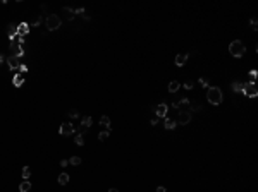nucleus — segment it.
<instances>
[{
	"mask_svg": "<svg viewBox=\"0 0 258 192\" xmlns=\"http://www.w3.org/2000/svg\"><path fill=\"white\" fill-rule=\"evenodd\" d=\"M74 132H76V127L72 125V124H67V122H64L60 125V129H59V134L64 135V137H69V135H72Z\"/></svg>",
	"mask_w": 258,
	"mask_h": 192,
	"instance_id": "nucleus-6",
	"label": "nucleus"
},
{
	"mask_svg": "<svg viewBox=\"0 0 258 192\" xmlns=\"http://www.w3.org/2000/svg\"><path fill=\"white\" fill-rule=\"evenodd\" d=\"M100 125H103L107 131H110V118L107 117V115H103V117L100 118Z\"/></svg>",
	"mask_w": 258,
	"mask_h": 192,
	"instance_id": "nucleus-17",
	"label": "nucleus"
},
{
	"mask_svg": "<svg viewBox=\"0 0 258 192\" xmlns=\"http://www.w3.org/2000/svg\"><path fill=\"white\" fill-rule=\"evenodd\" d=\"M19 70H21V74H26V72H28V65H24V64H19Z\"/></svg>",
	"mask_w": 258,
	"mask_h": 192,
	"instance_id": "nucleus-31",
	"label": "nucleus"
},
{
	"mask_svg": "<svg viewBox=\"0 0 258 192\" xmlns=\"http://www.w3.org/2000/svg\"><path fill=\"white\" fill-rule=\"evenodd\" d=\"M29 33V24H26V22H22V24H19L17 26V35L19 36H24Z\"/></svg>",
	"mask_w": 258,
	"mask_h": 192,
	"instance_id": "nucleus-12",
	"label": "nucleus"
},
{
	"mask_svg": "<svg viewBox=\"0 0 258 192\" xmlns=\"http://www.w3.org/2000/svg\"><path fill=\"white\" fill-rule=\"evenodd\" d=\"M78 131H79V134H81V135H84V134H88V131H90V129L81 125V127H78Z\"/></svg>",
	"mask_w": 258,
	"mask_h": 192,
	"instance_id": "nucleus-30",
	"label": "nucleus"
},
{
	"mask_svg": "<svg viewBox=\"0 0 258 192\" xmlns=\"http://www.w3.org/2000/svg\"><path fill=\"white\" fill-rule=\"evenodd\" d=\"M229 53H231L234 58H241V57L246 53L245 43H243V41H239V39H234V41H231V45H229Z\"/></svg>",
	"mask_w": 258,
	"mask_h": 192,
	"instance_id": "nucleus-2",
	"label": "nucleus"
},
{
	"mask_svg": "<svg viewBox=\"0 0 258 192\" xmlns=\"http://www.w3.org/2000/svg\"><path fill=\"white\" fill-rule=\"evenodd\" d=\"M157 192H167V189H165V187H162V185H160V187H157Z\"/></svg>",
	"mask_w": 258,
	"mask_h": 192,
	"instance_id": "nucleus-37",
	"label": "nucleus"
},
{
	"mask_svg": "<svg viewBox=\"0 0 258 192\" xmlns=\"http://www.w3.org/2000/svg\"><path fill=\"white\" fill-rule=\"evenodd\" d=\"M206 100H208V103H212V105H220V103L224 101L222 89L217 87V86L208 87V91H206Z\"/></svg>",
	"mask_w": 258,
	"mask_h": 192,
	"instance_id": "nucleus-1",
	"label": "nucleus"
},
{
	"mask_svg": "<svg viewBox=\"0 0 258 192\" xmlns=\"http://www.w3.org/2000/svg\"><path fill=\"white\" fill-rule=\"evenodd\" d=\"M69 175L67 173H60L59 175V183H60V185H67V183H69Z\"/></svg>",
	"mask_w": 258,
	"mask_h": 192,
	"instance_id": "nucleus-16",
	"label": "nucleus"
},
{
	"mask_svg": "<svg viewBox=\"0 0 258 192\" xmlns=\"http://www.w3.org/2000/svg\"><path fill=\"white\" fill-rule=\"evenodd\" d=\"M256 76H258L256 70H251V72H249V77H251V81H249V83H256Z\"/></svg>",
	"mask_w": 258,
	"mask_h": 192,
	"instance_id": "nucleus-29",
	"label": "nucleus"
},
{
	"mask_svg": "<svg viewBox=\"0 0 258 192\" xmlns=\"http://www.w3.org/2000/svg\"><path fill=\"white\" fill-rule=\"evenodd\" d=\"M4 62H5V57H4V55H2V53H0V65H2V64H4Z\"/></svg>",
	"mask_w": 258,
	"mask_h": 192,
	"instance_id": "nucleus-38",
	"label": "nucleus"
},
{
	"mask_svg": "<svg viewBox=\"0 0 258 192\" xmlns=\"http://www.w3.org/2000/svg\"><path fill=\"white\" fill-rule=\"evenodd\" d=\"M191 112H179V115H177V124L179 125H188L189 122H191Z\"/></svg>",
	"mask_w": 258,
	"mask_h": 192,
	"instance_id": "nucleus-7",
	"label": "nucleus"
},
{
	"mask_svg": "<svg viewBox=\"0 0 258 192\" xmlns=\"http://www.w3.org/2000/svg\"><path fill=\"white\" fill-rule=\"evenodd\" d=\"M198 83L201 84V87H208L210 86V83H208V79H205V77H200V81Z\"/></svg>",
	"mask_w": 258,
	"mask_h": 192,
	"instance_id": "nucleus-27",
	"label": "nucleus"
},
{
	"mask_svg": "<svg viewBox=\"0 0 258 192\" xmlns=\"http://www.w3.org/2000/svg\"><path fill=\"white\" fill-rule=\"evenodd\" d=\"M7 65H9L10 70L19 69V58H17V57H14V55H10V57L7 58Z\"/></svg>",
	"mask_w": 258,
	"mask_h": 192,
	"instance_id": "nucleus-10",
	"label": "nucleus"
},
{
	"mask_svg": "<svg viewBox=\"0 0 258 192\" xmlns=\"http://www.w3.org/2000/svg\"><path fill=\"white\" fill-rule=\"evenodd\" d=\"M181 84L177 83V81H172L171 84H169V93H177V89H179Z\"/></svg>",
	"mask_w": 258,
	"mask_h": 192,
	"instance_id": "nucleus-19",
	"label": "nucleus"
},
{
	"mask_svg": "<svg viewBox=\"0 0 258 192\" xmlns=\"http://www.w3.org/2000/svg\"><path fill=\"white\" fill-rule=\"evenodd\" d=\"M188 57H189V53H179V55H175V65L177 67H183L186 62H188Z\"/></svg>",
	"mask_w": 258,
	"mask_h": 192,
	"instance_id": "nucleus-9",
	"label": "nucleus"
},
{
	"mask_svg": "<svg viewBox=\"0 0 258 192\" xmlns=\"http://www.w3.org/2000/svg\"><path fill=\"white\" fill-rule=\"evenodd\" d=\"M175 125H177V122H175V120H172V118H167V117H165V120H164V127H165V129L172 131V129H175Z\"/></svg>",
	"mask_w": 258,
	"mask_h": 192,
	"instance_id": "nucleus-13",
	"label": "nucleus"
},
{
	"mask_svg": "<svg viewBox=\"0 0 258 192\" xmlns=\"http://www.w3.org/2000/svg\"><path fill=\"white\" fill-rule=\"evenodd\" d=\"M14 86L16 87H19V86H22V83H24V74H16L14 76Z\"/></svg>",
	"mask_w": 258,
	"mask_h": 192,
	"instance_id": "nucleus-14",
	"label": "nucleus"
},
{
	"mask_svg": "<svg viewBox=\"0 0 258 192\" xmlns=\"http://www.w3.org/2000/svg\"><path fill=\"white\" fill-rule=\"evenodd\" d=\"M109 192H119L117 189H109Z\"/></svg>",
	"mask_w": 258,
	"mask_h": 192,
	"instance_id": "nucleus-39",
	"label": "nucleus"
},
{
	"mask_svg": "<svg viewBox=\"0 0 258 192\" xmlns=\"http://www.w3.org/2000/svg\"><path fill=\"white\" fill-rule=\"evenodd\" d=\"M193 81H188V83H184V87H186V89H193Z\"/></svg>",
	"mask_w": 258,
	"mask_h": 192,
	"instance_id": "nucleus-32",
	"label": "nucleus"
},
{
	"mask_svg": "<svg viewBox=\"0 0 258 192\" xmlns=\"http://www.w3.org/2000/svg\"><path fill=\"white\" fill-rule=\"evenodd\" d=\"M67 165H69V161H67V160H60V166H62V168H66Z\"/></svg>",
	"mask_w": 258,
	"mask_h": 192,
	"instance_id": "nucleus-35",
	"label": "nucleus"
},
{
	"mask_svg": "<svg viewBox=\"0 0 258 192\" xmlns=\"http://www.w3.org/2000/svg\"><path fill=\"white\" fill-rule=\"evenodd\" d=\"M153 110H155V115H157V118H158V117L165 118V117H167V112H169V105H167V103H160V105H157Z\"/></svg>",
	"mask_w": 258,
	"mask_h": 192,
	"instance_id": "nucleus-8",
	"label": "nucleus"
},
{
	"mask_svg": "<svg viewBox=\"0 0 258 192\" xmlns=\"http://www.w3.org/2000/svg\"><path fill=\"white\" fill-rule=\"evenodd\" d=\"M74 142L78 144V146H83V144H84V137H83L81 134H78V135L74 137Z\"/></svg>",
	"mask_w": 258,
	"mask_h": 192,
	"instance_id": "nucleus-25",
	"label": "nucleus"
},
{
	"mask_svg": "<svg viewBox=\"0 0 258 192\" xmlns=\"http://www.w3.org/2000/svg\"><path fill=\"white\" fill-rule=\"evenodd\" d=\"M110 137V131H103V132H100V134H98V139L102 141V142H103V141H107Z\"/></svg>",
	"mask_w": 258,
	"mask_h": 192,
	"instance_id": "nucleus-22",
	"label": "nucleus"
},
{
	"mask_svg": "<svg viewBox=\"0 0 258 192\" xmlns=\"http://www.w3.org/2000/svg\"><path fill=\"white\" fill-rule=\"evenodd\" d=\"M243 96H248V98H256L258 96V87L255 83H245L243 87Z\"/></svg>",
	"mask_w": 258,
	"mask_h": 192,
	"instance_id": "nucleus-4",
	"label": "nucleus"
},
{
	"mask_svg": "<svg viewBox=\"0 0 258 192\" xmlns=\"http://www.w3.org/2000/svg\"><path fill=\"white\" fill-rule=\"evenodd\" d=\"M150 124H152V127H153V125H157V124H158V118H157V117L152 118V120H150Z\"/></svg>",
	"mask_w": 258,
	"mask_h": 192,
	"instance_id": "nucleus-36",
	"label": "nucleus"
},
{
	"mask_svg": "<svg viewBox=\"0 0 258 192\" xmlns=\"http://www.w3.org/2000/svg\"><path fill=\"white\" fill-rule=\"evenodd\" d=\"M249 24H251V28H253L255 31L258 29V21H256V17H251V19H249Z\"/></svg>",
	"mask_w": 258,
	"mask_h": 192,
	"instance_id": "nucleus-28",
	"label": "nucleus"
},
{
	"mask_svg": "<svg viewBox=\"0 0 258 192\" xmlns=\"http://www.w3.org/2000/svg\"><path fill=\"white\" fill-rule=\"evenodd\" d=\"M91 124H93V120H91V117H83V120H81V125L83 127H91Z\"/></svg>",
	"mask_w": 258,
	"mask_h": 192,
	"instance_id": "nucleus-21",
	"label": "nucleus"
},
{
	"mask_svg": "<svg viewBox=\"0 0 258 192\" xmlns=\"http://www.w3.org/2000/svg\"><path fill=\"white\" fill-rule=\"evenodd\" d=\"M31 190V183H29V180H24V182L19 185V192H29Z\"/></svg>",
	"mask_w": 258,
	"mask_h": 192,
	"instance_id": "nucleus-15",
	"label": "nucleus"
},
{
	"mask_svg": "<svg viewBox=\"0 0 258 192\" xmlns=\"http://www.w3.org/2000/svg\"><path fill=\"white\" fill-rule=\"evenodd\" d=\"M60 24H62V21L57 14H50V16L45 19V26H47L48 31H57L59 28H60Z\"/></svg>",
	"mask_w": 258,
	"mask_h": 192,
	"instance_id": "nucleus-3",
	"label": "nucleus"
},
{
	"mask_svg": "<svg viewBox=\"0 0 258 192\" xmlns=\"http://www.w3.org/2000/svg\"><path fill=\"white\" fill-rule=\"evenodd\" d=\"M40 22H41V19H40V17H36L35 21L31 22V26H40Z\"/></svg>",
	"mask_w": 258,
	"mask_h": 192,
	"instance_id": "nucleus-34",
	"label": "nucleus"
},
{
	"mask_svg": "<svg viewBox=\"0 0 258 192\" xmlns=\"http://www.w3.org/2000/svg\"><path fill=\"white\" fill-rule=\"evenodd\" d=\"M16 35H17V26L16 24H9V38L12 39Z\"/></svg>",
	"mask_w": 258,
	"mask_h": 192,
	"instance_id": "nucleus-20",
	"label": "nucleus"
},
{
	"mask_svg": "<svg viewBox=\"0 0 258 192\" xmlns=\"http://www.w3.org/2000/svg\"><path fill=\"white\" fill-rule=\"evenodd\" d=\"M172 106H174V108H179L181 112H189L191 101H189L188 98H181V100H175L174 103H172Z\"/></svg>",
	"mask_w": 258,
	"mask_h": 192,
	"instance_id": "nucleus-5",
	"label": "nucleus"
},
{
	"mask_svg": "<svg viewBox=\"0 0 258 192\" xmlns=\"http://www.w3.org/2000/svg\"><path fill=\"white\" fill-rule=\"evenodd\" d=\"M67 115H69L71 118H78V117H79V112L72 108V110H69V112H67Z\"/></svg>",
	"mask_w": 258,
	"mask_h": 192,
	"instance_id": "nucleus-26",
	"label": "nucleus"
},
{
	"mask_svg": "<svg viewBox=\"0 0 258 192\" xmlns=\"http://www.w3.org/2000/svg\"><path fill=\"white\" fill-rule=\"evenodd\" d=\"M62 10L67 14V19H69V21H72V19L76 17V16H74V9H69V7H62Z\"/></svg>",
	"mask_w": 258,
	"mask_h": 192,
	"instance_id": "nucleus-18",
	"label": "nucleus"
},
{
	"mask_svg": "<svg viewBox=\"0 0 258 192\" xmlns=\"http://www.w3.org/2000/svg\"><path fill=\"white\" fill-rule=\"evenodd\" d=\"M189 108H194V112H200V110H201V105H198V103H194V105H191Z\"/></svg>",
	"mask_w": 258,
	"mask_h": 192,
	"instance_id": "nucleus-33",
	"label": "nucleus"
},
{
	"mask_svg": "<svg viewBox=\"0 0 258 192\" xmlns=\"http://www.w3.org/2000/svg\"><path fill=\"white\" fill-rule=\"evenodd\" d=\"M69 165H74V166L81 165V158H79V156H72V158L69 160Z\"/></svg>",
	"mask_w": 258,
	"mask_h": 192,
	"instance_id": "nucleus-24",
	"label": "nucleus"
},
{
	"mask_svg": "<svg viewBox=\"0 0 258 192\" xmlns=\"http://www.w3.org/2000/svg\"><path fill=\"white\" fill-rule=\"evenodd\" d=\"M21 173H22V179H24V180H28V179L31 177V170L28 168V166H24V168H22Z\"/></svg>",
	"mask_w": 258,
	"mask_h": 192,
	"instance_id": "nucleus-23",
	"label": "nucleus"
},
{
	"mask_svg": "<svg viewBox=\"0 0 258 192\" xmlns=\"http://www.w3.org/2000/svg\"><path fill=\"white\" fill-rule=\"evenodd\" d=\"M243 87H245V83H239V81H232V84H231V89L234 93H241L243 94Z\"/></svg>",
	"mask_w": 258,
	"mask_h": 192,
	"instance_id": "nucleus-11",
	"label": "nucleus"
}]
</instances>
